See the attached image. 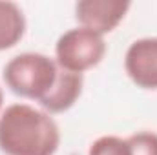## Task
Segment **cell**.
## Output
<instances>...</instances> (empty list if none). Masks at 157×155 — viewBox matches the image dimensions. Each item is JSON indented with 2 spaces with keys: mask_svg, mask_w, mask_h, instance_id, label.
Segmentation results:
<instances>
[{
  "mask_svg": "<svg viewBox=\"0 0 157 155\" xmlns=\"http://www.w3.org/2000/svg\"><path fill=\"white\" fill-rule=\"evenodd\" d=\"M130 155H157V133L155 131H137L126 137Z\"/></svg>",
  "mask_w": 157,
  "mask_h": 155,
  "instance_id": "cell-9",
  "label": "cell"
},
{
  "mask_svg": "<svg viewBox=\"0 0 157 155\" xmlns=\"http://www.w3.org/2000/svg\"><path fill=\"white\" fill-rule=\"evenodd\" d=\"M128 78L143 89H157V37L133 40L124 55Z\"/></svg>",
  "mask_w": 157,
  "mask_h": 155,
  "instance_id": "cell-5",
  "label": "cell"
},
{
  "mask_svg": "<svg viewBox=\"0 0 157 155\" xmlns=\"http://www.w3.org/2000/svg\"><path fill=\"white\" fill-rule=\"evenodd\" d=\"M57 73L59 66L55 59L37 51H26L6 62L2 78L6 88H9L15 95L40 102L55 84Z\"/></svg>",
  "mask_w": 157,
  "mask_h": 155,
  "instance_id": "cell-2",
  "label": "cell"
},
{
  "mask_svg": "<svg viewBox=\"0 0 157 155\" xmlns=\"http://www.w3.org/2000/svg\"><path fill=\"white\" fill-rule=\"evenodd\" d=\"M2 112H4V89L0 86V115H2Z\"/></svg>",
  "mask_w": 157,
  "mask_h": 155,
  "instance_id": "cell-10",
  "label": "cell"
},
{
  "mask_svg": "<svg viewBox=\"0 0 157 155\" xmlns=\"http://www.w3.org/2000/svg\"><path fill=\"white\" fill-rule=\"evenodd\" d=\"M104 37L86 28H71L64 31L55 44V62L60 70L84 75L99 66L106 55Z\"/></svg>",
  "mask_w": 157,
  "mask_h": 155,
  "instance_id": "cell-3",
  "label": "cell"
},
{
  "mask_svg": "<svg viewBox=\"0 0 157 155\" xmlns=\"http://www.w3.org/2000/svg\"><path fill=\"white\" fill-rule=\"evenodd\" d=\"M82 88H84V77L82 75L70 73V71H64L59 68L55 84L46 93V97L39 102L40 108L44 112H48L49 115L64 113L77 104V100L82 95Z\"/></svg>",
  "mask_w": 157,
  "mask_h": 155,
  "instance_id": "cell-6",
  "label": "cell"
},
{
  "mask_svg": "<svg viewBox=\"0 0 157 155\" xmlns=\"http://www.w3.org/2000/svg\"><path fill=\"white\" fill-rule=\"evenodd\" d=\"M60 130L53 115L26 102L4 108L0 115V152L4 155H55Z\"/></svg>",
  "mask_w": 157,
  "mask_h": 155,
  "instance_id": "cell-1",
  "label": "cell"
},
{
  "mask_svg": "<svg viewBox=\"0 0 157 155\" xmlns=\"http://www.w3.org/2000/svg\"><path fill=\"white\" fill-rule=\"evenodd\" d=\"M26 33V17L18 4L0 0V51L15 47Z\"/></svg>",
  "mask_w": 157,
  "mask_h": 155,
  "instance_id": "cell-7",
  "label": "cell"
},
{
  "mask_svg": "<svg viewBox=\"0 0 157 155\" xmlns=\"http://www.w3.org/2000/svg\"><path fill=\"white\" fill-rule=\"evenodd\" d=\"M130 7L128 0H80L75 4V18L80 28L104 37L124 20Z\"/></svg>",
  "mask_w": 157,
  "mask_h": 155,
  "instance_id": "cell-4",
  "label": "cell"
},
{
  "mask_svg": "<svg viewBox=\"0 0 157 155\" xmlns=\"http://www.w3.org/2000/svg\"><path fill=\"white\" fill-rule=\"evenodd\" d=\"M88 155H130V146L122 137L102 135L90 144Z\"/></svg>",
  "mask_w": 157,
  "mask_h": 155,
  "instance_id": "cell-8",
  "label": "cell"
}]
</instances>
